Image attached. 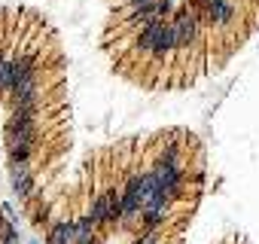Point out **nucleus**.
<instances>
[{
    "mask_svg": "<svg viewBox=\"0 0 259 244\" xmlns=\"http://www.w3.org/2000/svg\"><path fill=\"white\" fill-rule=\"evenodd\" d=\"M0 89H9V61L0 58Z\"/></svg>",
    "mask_w": 259,
    "mask_h": 244,
    "instance_id": "obj_12",
    "label": "nucleus"
},
{
    "mask_svg": "<svg viewBox=\"0 0 259 244\" xmlns=\"http://www.w3.org/2000/svg\"><path fill=\"white\" fill-rule=\"evenodd\" d=\"M74 244H95V220L92 217L74 220Z\"/></svg>",
    "mask_w": 259,
    "mask_h": 244,
    "instance_id": "obj_7",
    "label": "nucleus"
},
{
    "mask_svg": "<svg viewBox=\"0 0 259 244\" xmlns=\"http://www.w3.org/2000/svg\"><path fill=\"white\" fill-rule=\"evenodd\" d=\"M92 220H95V223H107V220H110V202H107V193L95 199V204H92Z\"/></svg>",
    "mask_w": 259,
    "mask_h": 244,
    "instance_id": "obj_10",
    "label": "nucleus"
},
{
    "mask_svg": "<svg viewBox=\"0 0 259 244\" xmlns=\"http://www.w3.org/2000/svg\"><path fill=\"white\" fill-rule=\"evenodd\" d=\"M0 241H3V244H19V238H15V229H12L6 220H0Z\"/></svg>",
    "mask_w": 259,
    "mask_h": 244,
    "instance_id": "obj_11",
    "label": "nucleus"
},
{
    "mask_svg": "<svg viewBox=\"0 0 259 244\" xmlns=\"http://www.w3.org/2000/svg\"><path fill=\"white\" fill-rule=\"evenodd\" d=\"M12 189H15L19 196H31L34 180H31V171H28V165H15V168H12Z\"/></svg>",
    "mask_w": 259,
    "mask_h": 244,
    "instance_id": "obj_8",
    "label": "nucleus"
},
{
    "mask_svg": "<svg viewBox=\"0 0 259 244\" xmlns=\"http://www.w3.org/2000/svg\"><path fill=\"white\" fill-rule=\"evenodd\" d=\"M122 202H125V214H122L125 220H131V217H137L144 211V174H131V177H128Z\"/></svg>",
    "mask_w": 259,
    "mask_h": 244,
    "instance_id": "obj_3",
    "label": "nucleus"
},
{
    "mask_svg": "<svg viewBox=\"0 0 259 244\" xmlns=\"http://www.w3.org/2000/svg\"><path fill=\"white\" fill-rule=\"evenodd\" d=\"M137 244H159V232H155V229H149L144 238H137Z\"/></svg>",
    "mask_w": 259,
    "mask_h": 244,
    "instance_id": "obj_13",
    "label": "nucleus"
},
{
    "mask_svg": "<svg viewBox=\"0 0 259 244\" xmlns=\"http://www.w3.org/2000/svg\"><path fill=\"white\" fill-rule=\"evenodd\" d=\"M171 28H174V46H189V43L195 40V34H198L195 12H192V9H180L177 19L171 22Z\"/></svg>",
    "mask_w": 259,
    "mask_h": 244,
    "instance_id": "obj_2",
    "label": "nucleus"
},
{
    "mask_svg": "<svg viewBox=\"0 0 259 244\" xmlns=\"http://www.w3.org/2000/svg\"><path fill=\"white\" fill-rule=\"evenodd\" d=\"M34 77V64H31V58H15V61H9V89H15L19 82H25V80H31Z\"/></svg>",
    "mask_w": 259,
    "mask_h": 244,
    "instance_id": "obj_6",
    "label": "nucleus"
},
{
    "mask_svg": "<svg viewBox=\"0 0 259 244\" xmlns=\"http://www.w3.org/2000/svg\"><path fill=\"white\" fill-rule=\"evenodd\" d=\"M152 177H155V183H159V189H162L165 199H174V196L180 193V168H177V165L159 162V165H155V171H152Z\"/></svg>",
    "mask_w": 259,
    "mask_h": 244,
    "instance_id": "obj_4",
    "label": "nucleus"
},
{
    "mask_svg": "<svg viewBox=\"0 0 259 244\" xmlns=\"http://www.w3.org/2000/svg\"><path fill=\"white\" fill-rule=\"evenodd\" d=\"M141 49L152 52V55H165V52L174 49V28L168 22L155 19V22H147L144 31H141Z\"/></svg>",
    "mask_w": 259,
    "mask_h": 244,
    "instance_id": "obj_1",
    "label": "nucleus"
},
{
    "mask_svg": "<svg viewBox=\"0 0 259 244\" xmlns=\"http://www.w3.org/2000/svg\"><path fill=\"white\" fill-rule=\"evenodd\" d=\"M49 244H74V223H55L52 226Z\"/></svg>",
    "mask_w": 259,
    "mask_h": 244,
    "instance_id": "obj_9",
    "label": "nucleus"
},
{
    "mask_svg": "<svg viewBox=\"0 0 259 244\" xmlns=\"http://www.w3.org/2000/svg\"><path fill=\"white\" fill-rule=\"evenodd\" d=\"M198 3L204 6L207 22H214V25H226L232 19V9H235L232 0H198Z\"/></svg>",
    "mask_w": 259,
    "mask_h": 244,
    "instance_id": "obj_5",
    "label": "nucleus"
}]
</instances>
